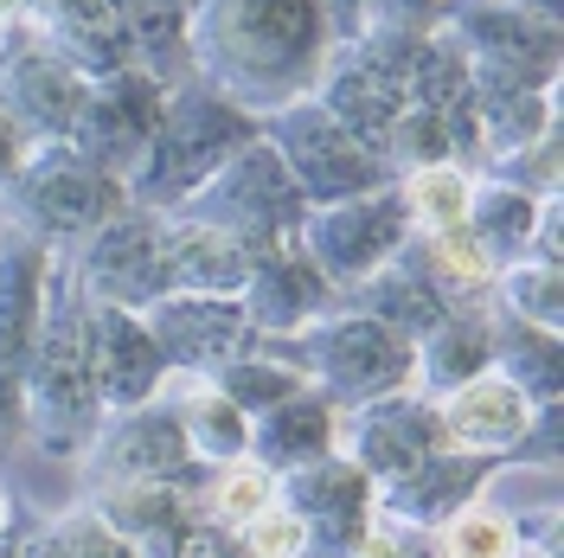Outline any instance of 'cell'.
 <instances>
[{
	"instance_id": "obj_5",
	"label": "cell",
	"mask_w": 564,
	"mask_h": 558,
	"mask_svg": "<svg viewBox=\"0 0 564 558\" xmlns=\"http://www.w3.org/2000/svg\"><path fill=\"white\" fill-rule=\"evenodd\" d=\"M436 39H449L475 90H558V20L513 0H443Z\"/></svg>"
},
{
	"instance_id": "obj_9",
	"label": "cell",
	"mask_w": 564,
	"mask_h": 558,
	"mask_svg": "<svg viewBox=\"0 0 564 558\" xmlns=\"http://www.w3.org/2000/svg\"><path fill=\"white\" fill-rule=\"evenodd\" d=\"M257 136L282 154V168H289V180L302 186L308 206H321V200H347V193H366V186L391 180L386 161H379L366 141H352L315 97H289V104L263 109V116H257Z\"/></svg>"
},
{
	"instance_id": "obj_39",
	"label": "cell",
	"mask_w": 564,
	"mask_h": 558,
	"mask_svg": "<svg viewBox=\"0 0 564 558\" xmlns=\"http://www.w3.org/2000/svg\"><path fill=\"white\" fill-rule=\"evenodd\" d=\"M20 154H26V141L13 136V122H7V116H0V186H7V180H13V168H20Z\"/></svg>"
},
{
	"instance_id": "obj_32",
	"label": "cell",
	"mask_w": 564,
	"mask_h": 558,
	"mask_svg": "<svg viewBox=\"0 0 564 558\" xmlns=\"http://www.w3.org/2000/svg\"><path fill=\"white\" fill-rule=\"evenodd\" d=\"M488 302L513 321L532 328H558L564 321V264H539V257H513L500 264L488 282Z\"/></svg>"
},
{
	"instance_id": "obj_31",
	"label": "cell",
	"mask_w": 564,
	"mask_h": 558,
	"mask_svg": "<svg viewBox=\"0 0 564 558\" xmlns=\"http://www.w3.org/2000/svg\"><path fill=\"white\" fill-rule=\"evenodd\" d=\"M180 418V437H186V450L199 455V462H245L250 450V418L218 391L212 379H199L193 373V385H186V398L174 405Z\"/></svg>"
},
{
	"instance_id": "obj_8",
	"label": "cell",
	"mask_w": 564,
	"mask_h": 558,
	"mask_svg": "<svg viewBox=\"0 0 564 558\" xmlns=\"http://www.w3.org/2000/svg\"><path fill=\"white\" fill-rule=\"evenodd\" d=\"M404 238H411V212H404L398 180H379L347 200H321L295 225V245L315 257V270L334 282V296H347L359 277H372Z\"/></svg>"
},
{
	"instance_id": "obj_22",
	"label": "cell",
	"mask_w": 564,
	"mask_h": 558,
	"mask_svg": "<svg viewBox=\"0 0 564 558\" xmlns=\"http://www.w3.org/2000/svg\"><path fill=\"white\" fill-rule=\"evenodd\" d=\"M340 443V411L321 398L315 385H302V391H289L282 405L270 411H257L250 418V450L270 475H289V469H308L321 455H334Z\"/></svg>"
},
{
	"instance_id": "obj_23",
	"label": "cell",
	"mask_w": 564,
	"mask_h": 558,
	"mask_svg": "<svg viewBox=\"0 0 564 558\" xmlns=\"http://www.w3.org/2000/svg\"><path fill=\"white\" fill-rule=\"evenodd\" d=\"M494 455H468V450H436L411 462L404 475L386 482V514H398L404 526H443L449 514H462L481 482H488Z\"/></svg>"
},
{
	"instance_id": "obj_16",
	"label": "cell",
	"mask_w": 564,
	"mask_h": 558,
	"mask_svg": "<svg viewBox=\"0 0 564 558\" xmlns=\"http://www.w3.org/2000/svg\"><path fill=\"white\" fill-rule=\"evenodd\" d=\"M154 347L167 360V373H212L218 360L245 353L257 341L250 314L238 296H193V289H167L161 302L141 309Z\"/></svg>"
},
{
	"instance_id": "obj_24",
	"label": "cell",
	"mask_w": 564,
	"mask_h": 558,
	"mask_svg": "<svg viewBox=\"0 0 564 558\" xmlns=\"http://www.w3.org/2000/svg\"><path fill=\"white\" fill-rule=\"evenodd\" d=\"M340 302H347V309H359V314H372V321H386L391 334H404V341H417L423 328H436L443 314L456 309V302L430 282V270L411 257V245H398L386 264L372 270V277L352 282Z\"/></svg>"
},
{
	"instance_id": "obj_10",
	"label": "cell",
	"mask_w": 564,
	"mask_h": 558,
	"mask_svg": "<svg viewBox=\"0 0 564 558\" xmlns=\"http://www.w3.org/2000/svg\"><path fill=\"white\" fill-rule=\"evenodd\" d=\"M84 90L90 84L52 52V39L39 33L26 13L0 26V116L13 122V136L26 141V148L65 141Z\"/></svg>"
},
{
	"instance_id": "obj_41",
	"label": "cell",
	"mask_w": 564,
	"mask_h": 558,
	"mask_svg": "<svg viewBox=\"0 0 564 558\" xmlns=\"http://www.w3.org/2000/svg\"><path fill=\"white\" fill-rule=\"evenodd\" d=\"M513 7H527V13H545V20H558V0H513Z\"/></svg>"
},
{
	"instance_id": "obj_30",
	"label": "cell",
	"mask_w": 564,
	"mask_h": 558,
	"mask_svg": "<svg viewBox=\"0 0 564 558\" xmlns=\"http://www.w3.org/2000/svg\"><path fill=\"white\" fill-rule=\"evenodd\" d=\"M558 122V90H475V136H481V168L520 154Z\"/></svg>"
},
{
	"instance_id": "obj_17",
	"label": "cell",
	"mask_w": 564,
	"mask_h": 558,
	"mask_svg": "<svg viewBox=\"0 0 564 558\" xmlns=\"http://www.w3.org/2000/svg\"><path fill=\"white\" fill-rule=\"evenodd\" d=\"M84 347H90V379H97L104 411H135L167 379V360H161V347H154V334L135 309L84 296Z\"/></svg>"
},
{
	"instance_id": "obj_43",
	"label": "cell",
	"mask_w": 564,
	"mask_h": 558,
	"mask_svg": "<svg viewBox=\"0 0 564 558\" xmlns=\"http://www.w3.org/2000/svg\"><path fill=\"white\" fill-rule=\"evenodd\" d=\"M0 533H7V494H0Z\"/></svg>"
},
{
	"instance_id": "obj_19",
	"label": "cell",
	"mask_w": 564,
	"mask_h": 558,
	"mask_svg": "<svg viewBox=\"0 0 564 558\" xmlns=\"http://www.w3.org/2000/svg\"><path fill=\"white\" fill-rule=\"evenodd\" d=\"M449 450L443 443V423H436V405L423 398V391H386V398H366V405H352V462L366 469V475H404L411 462L423 455Z\"/></svg>"
},
{
	"instance_id": "obj_38",
	"label": "cell",
	"mask_w": 564,
	"mask_h": 558,
	"mask_svg": "<svg viewBox=\"0 0 564 558\" xmlns=\"http://www.w3.org/2000/svg\"><path fill=\"white\" fill-rule=\"evenodd\" d=\"M327 7V26H334V45L340 39H352V26H359V0H321Z\"/></svg>"
},
{
	"instance_id": "obj_18",
	"label": "cell",
	"mask_w": 564,
	"mask_h": 558,
	"mask_svg": "<svg viewBox=\"0 0 564 558\" xmlns=\"http://www.w3.org/2000/svg\"><path fill=\"white\" fill-rule=\"evenodd\" d=\"M97 469L109 482H161V489H193L206 482V462L186 450L180 418L167 405H135V411H116V423H97Z\"/></svg>"
},
{
	"instance_id": "obj_1",
	"label": "cell",
	"mask_w": 564,
	"mask_h": 558,
	"mask_svg": "<svg viewBox=\"0 0 564 558\" xmlns=\"http://www.w3.org/2000/svg\"><path fill=\"white\" fill-rule=\"evenodd\" d=\"M334 52L321 0H199L193 7V77L225 90L238 109L308 97Z\"/></svg>"
},
{
	"instance_id": "obj_26",
	"label": "cell",
	"mask_w": 564,
	"mask_h": 558,
	"mask_svg": "<svg viewBox=\"0 0 564 558\" xmlns=\"http://www.w3.org/2000/svg\"><path fill=\"white\" fill-rule=\"evenodd\" d=\"M494 353H488V309L481 302H456L436 328H423L411 341V385L423 398H449L462 379L488 373Z\"/></svg>"
},
{
	"instance_id": "obj_21",
	"label": "cell",
	"mask_w": 564,
	"mask_h": 558,
	"mask_svg": "<svg viewBox=\"0 0 564 558\" xmlns=\"http://www.w3.org/2000/svg\"><path fill=\"white\" fill-rule=\"evenodd\" d=\"M532 405L527 391L513 379H500V373H475V379H462L443 405H436V423H443V443L449 450H468V455H507L520 437H527L532 423Z\"/></svg>"
},
{
	"instance_id": "obj_4",
	"label": "cell",
	"mask_w": 564,
	"mask_h": 558,
	"mask_svg": "<svg viewBox=\"0 0 564 558\" xmlns=\"http://www.w3.org/2000/svg\"><path fill=\"white\" fill-rule=\"evenodd\" d=\"M270 347L315 385L334 411H352L366 398H386V391L411 385V341L391 334L386 321L347 309V302H334L321 321H308L302 334H282Z\"/></svg>"
},
{
	"instance_id": "obj_28",
	"label": "cell",
	"mask_w": 564,
	"mask_h": 558,
	"mask_svg": "<svg viewBox=\"0 0 564 558\" xmlns=\"http://www.w3.org/2000/svg\"><path fill=\"white\" fill-rule=\"evenodd\" d=\"M545 200H552V193H527V186H513V180H500V174H475L468 180L462 232H468V245L500 270V264L527 257L532 225H539V206H545Z\"/></svg>"
},
{
	"instance_id": "obj_29",
	"label": "cell",
	"mask_w": 564,
	"mask_h": 558,
	"mask_svg": "<svg viewBox=\"0 0 564 558\" xmlns=\"http://www.w3.org/2000/svg\"><path fill=\"white\" fill-rule=\"evenodd\" d=\"M488 353H494V373L513 379L532 405H558V379H564L558 328H532V321L488 309Z\"/></svg>"
},
{
	"instance_id": "obj_25",
	"label": "cell",
	"mask_w": 564,
	"mask_h": 558,
	"mask_svg": "<svg viewBox=\"0 0 564 558\" xmlns=\"http://www.w3.org/2000/svg\"><path fill=\"white\" fill-rule=\"evenodd\" d=\"M109 20L122 26L129 65L154 77L161 90H174L193 77V13L180 0H104Z\"/></svg>"
},
{
	"instance_id": "obj_7",
	"label": "cell",
	"mask_w": 564,
	"mask_h": 558,
	"mask_svg": "<svg viewBox=\"0 0 564 558\" xmlns=\"http://www.w3.org/2000/svg\"><path fill=\"white\" fill-rule=\"evenodd\" d=\"M174 212L199 218L212 232H231L238 245H270V238H289V232L302 225L308 200H302V186L289 180L276 148L263 136H250L245 148L225 154L206 174V186H199L193 200H180Z\"/></svg>"
},
{
	"instance_id": "obj_36",
	"label": "cell",
	"mask_w": 564,
	"mask_h": 558,
	"mask_svg": "<svg viewBox=\"0 0 564 558\" xmlns=\"http://www.w3.org/2000/svg\"><path fill=\"white\" fill-rule=\"evenodd\" d=\"M238 546L250 558H308V533L289 507H263L250 526H238Z\"/></svg>"
},
{
	"instance_id": "obj_35",
	"label": "cell",
	"mask_w": 564,
	"mask_h": 558,
	"mask_svg": "<svg viewBox=\"0 0 564 558\" xmlns=\"http://www.w3.org/2000/svg\"><path fill=\"white\" fill-rule=\"evenodd\" d=\"M443 558H520V533L488 501H468L462 514L443 521Z\"/></svg>"
},
{
	"instance_id": "obj_42",
	"label": "cell",
	"mask_w": 564,
	"mask_h": 558,
	"mask_svg": "<svg viewBox=\"0 0 564 558\" xmlns=\"http://www.w3.org/2000/svg\"><path fill=\"white\" fill-rule=\"evenodd\" d=\"M20 13H26V0H0V26H7V20H20Z\"/></svg>"
},
{
	"instance_id": "obj_33",
	"label": "cell",
	"mask_w": 564,
	"mask_h": 558,
	"mask_svg": "<svg viewBox=\"0 0 564 558\" xmlns=\"http://www.w3.org/2000/svg\"><path fill=\"white\" fill-rule=\"evenodd\" d=\"M468 180L475 174L456 168V161L398 174V193H404V212H411V232H456L462 212H468Z\"/></svg>"
},
{
	"instance_id": "obj_15",
	"label": "cell",
	"mask_w": 564,
	"mask_h": 558,
	"mask_svg": "<svg viewBox=\"0 0 564 558\" xmlns=\"http://www.w3.org/2000/svg\"><path fill=\"white\" fill-rule=\"evenodd\" d=\"M45 257H52L45 238L0 218V443L20 423V379H26V353H33V328H39Z\"/></svg>"
},
{
	"instance_id": "obj_2",
	"label": "cell",
	"mask_w": 564,
	"mask_h": 558,
	"mask_svg": "<svg viewBox=\"0 0 564 558\" xmlns=\"http://www.w3.org/2000/svg\"><path fill=\"white\" fill-rule=\"evenodd\" d=\"M20 418L45 462L84 450L104 423L90 347H84V289H77V270L58 257V245L45 257V282H39V328L33 353H26V379H20Z\"/></svg>"
},
{
	"instance_id": "obj_6",
	"label": "cell",
	"mask_w": 564,
	"mask_h": 558,
	"mask_svg": "<svg viewBox=\"0 0 564 558\" xmlns=\"http://www.w3.org/2000/svg\"><path fill=\"white\" fill-rule=\"evenodd\" d=\"M122 206V180L90 168L70 141H39L20 154L13 180L0 186V218L26 225L45 245H77Z\"/></svg>"
},
{
	"instance_id": "obj_13",
	"label": "cell",
	"mask_w": 564,
	"mask_h": 558,
	"mask_svg": "<svg viewBox=\"0 0 564 558\" xmlns=\"http://www.w3.org/2000/svg\"><path fill=\"white\" fill-rule=\"evenodd\" d=\"M289 514L308 533V558H359L372 539V475L352 455L289 469Z\"/></svg>"
},
{
	"instance_id": "obj_12",
	"label": "cell",
	"mask_w": 564,
	"mask_h": 558,
	"mask_svg": "<svg viewBox=\"0 0 564 558\" xmlns=\"http://www.w3.org/2000/svg\"><path fill=\"white\" fill-rule=\"evenodd\" d=\"M161 104H167V90H161L154 77H141V71L97 77V84L84 90L77 116H70L65 141L90 161V168H104L109 180H129V168L141 161V148L154 136V122H161Z\"/></svg>"
},
{
	"instance_id": "obj_37",
	"label": "cell",
	"mask_w": 564,
	"mask_h": 558,
	"mask_svg": "<svg viewBox=\"0 0 564 558\" xmlns=\"http://www.w3.org/2000/svg\"><path fill=\"white\" fill-rule=\"evenodd\" d=\"M436 13L443 0H359V26H379V33H430Z\"/></svg>"
},
{
	"instance_id": "obj_34",
	"label": "cell",
	"mask_w": 564,
	"mask_h": 558,
	"mask_svg": "<svg viewBox=\"0 0 564 558\" xmlns=\"http://www.w3.org/2000/svg\"><path fill=\"white\" fill-rule=\"evenodd\" d=\"M276 494V475L263 462H225L206 475V507H212V526H250Z\"/></svg>"
},
{
	"instance_id": "obj_11",
	"label": "cell",
	"mask_w": 564,
	"mask_h": 558,
	"mask_svg": "<svg viewBox=\"0 0 564 558\" xmlns=\"http://www.w3.org/2000/svg\"><path fill=\"white\" fill-rule=\"evenodd\" d=\"M70 270H77V289L90 302H116V309H135V314L148 302H161L174 289L167 282V250H161V212L122 200L90 238H77Z\"/></svg>"
},
{
	"instance_id": "obj_40",
	"label": "cell",
	"mask_w": 564,
	"mask_h": 558,
	"mask_svg": "<svg viewBox=\"0 0 564 558\" xmlns=\"http://www.w3.org/2000/svg\"><path fill=\"white\" fill-rule=\"evenodd\" d=\"M13 558H70V552H65V539H58V533H39L33 546H13Z\"/></svg>"
},
{
	"instance_id": "obj_3",
	"label": "cell",
	"mask_w": 564,
	"mask_h": 558,
	"mask_svg": "<svg viewBox=\"0 0 564 558\" xmlns=\"http://www.w3.org/2000/svg\"><path fill=\"white\" fill-rule=\"evenodd\" d=\"M257 136V116L238 109L225 90H212L206 77H186L167 90V104H161V122H154V136L141 148V161L129 168L122 180V200L129 206H148V212H174L180 200H193L206 174L225 161V154H238L245 141Z\"/></svg>"
},
{
	"instance_id": "obj_20",
	"label": "cell",
	"mask_w": 564,
	"mask_h": 558,
	"mask_svg": "<svg viewBox=\"0 0 564 558\" xmlns=\"http://www.w3.org/2000/svg\"><path fill=\"white\" fill-rule=\"evenodd\" d=\"M340 129H347L352 141H366L372 154H379V141H386L391 129V116L404 109V84L391 77V71H379L352 39H340L334 52H327V65H321L315 77V90H308Z\"/></svg>"
},
{
	"instance_id": "obj_27",
	"label": "cell",
	"mask_w": 564,
	"mask_h": 558,
	"mask_svg": "<svg viewBox=\"0 0 564 558\" xmlns=\"http://www.w3.org/2000/svg\"><path fill=\"white\" fill-rule=\"evenodd\" d=\"M161 250H167V282L193 296H238L250 270V245L231 232H212L186 212H161Z\"/></svg>"
},
{
	"instance_id": "obj_14",
	"label": "cell",
	"mask_w": 564,
	"mask_h": 558,
	"mask_svg": "<svg viewBox=\"0 0 564 558\" xmlns=\"http://www.w3.org/2000/svg\"><path fill=\"white\" fill-rule=\"evenodd\" d=\"M238 302H245L257 341H282V334H302L308 321H321L340 296L315 270V257L295 245V232H289V238H270V245H250V270H245Z\"/></svg>"
}]
</instances>
